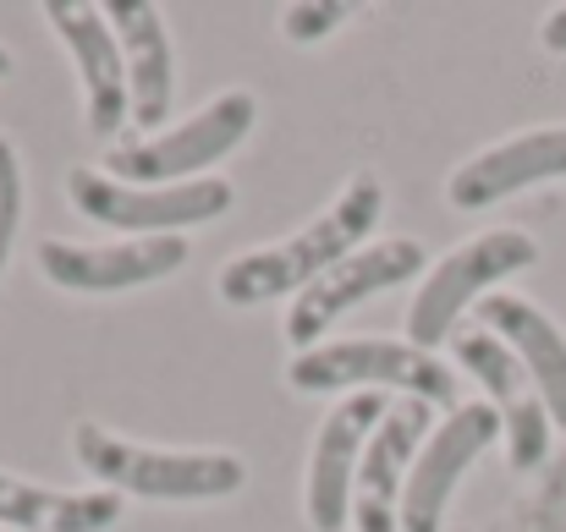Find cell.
Here are the masks:
<instances>
[{
    "mask_svg": "<svg viewBox=\"0 0 566 532\" xmlns=\"http://www.w3.org/2000/svg\"><path fill=\"white\" fill-rule=\"evenodd\" d=\"M451 352H457L468 379L484 384V401H490L495 417H501V439H506L512 467H517V472L539 467V461L551 456V434H556V428H551V412H545V401H539L528 368L512 357L506 341H495L490 330L451 336Z\"/></svg>",
    "mask_w": 566,
    "mask_h": 532,
    "instance_id": "7c38bea8",
    "label": "cell"
},
{
    "mask_svg": "<svg viewBox=\"0 0 566 532\" xmlns=\"http://www.w3.org/2000/svg\"><path fill=\"white\" fill-rule=\"evenodd\" d=\"M286 384L297 395H407L423 406H451L457 412V379L434 352L396 341V336H353V341H319L308 352H292Z\"/></svg>",
    "mask_w": 566,
    "mask_h": 532,
    "instance_id": "3957f363",
    "label": "cell"
},
{
    "mask_svg": "<svg viewBox=\"0 0 566 532\" xmlns=\"http://www.w3.org/2000/svg\"><path fill=\"white\" fill-rule=\"evenodd\" d=\"M353 0H297V6H286L281 11V33L292 39V44H319V39H331L342 22H353Z\"/></svg>",
    "mask_w": 566,
    "mask_h": 532,
    "instance_id": "ac0fdd59",
    "label": "cell"
},
{
    "mask_svg": "<svg viewBox=\"0 0 566 532\" xmlns=\"http://www.w3.org/2000/svg\"><path fill=\"white\" fill-rule=\"evenodd\" d=\"M429 434H434V406L401 395L385 412V423L364 445L358 483H353V528L358 532H401V483Z\"/></svg>",
    "mask_w": 566,
    "mask_h": 532,
    "instance_id": "4fadbf2b",
    "label": "cell"
},
{
    "mask_svg": "<svg viewBox=\"0 0 566 532\" xmlns=\"http://www.w3.org/2000/svg\"><path fill=\"white\" fill-rule=\"evenodd\" d=\"M539 181H566V127H534V132L479 149L473 160H462L446 177V203L473 214V209L506 203Z\"/></svg>",
    "mask_w": 566,
    "mask_h": 532,
    "instance_id": "5bb4252c",
    "label": "cell"
},
{
    "mask_svg": "<svg viewBox=\"0 0 566 532\" xmlns=\"http://www.w3.org/2000/svg\"><path fill=\"white\" fill-rule=\"evenodd\" d=\"M72 456L94 478V489H111L122 500L133 494V500H160V506H203V500H231L248 483V461L231 450L138 445L99 423L72 428Z\"/></svg>",
    "mask_w": 566,
    "mask_h": 532,
    "instance_id": "7a4b0ae2",
    "label": "cell"
},
{
    "mask_svg": "<svg viewBox=\"0 0 566 532\" xmlns=\"http://www.w3.org/2000/svg\"><path fill=\"white\" fill-rule=\"evenodd\" d=\"M188 264L182 236H122V242H39L33 269L72 291V297H122L138 286H155Z\"/></svg>",
    "mask_w": 566,
    "mask_h": 532,
    "instance_id": "ba28073f",
    "label": "cell"
},
{
    "mask_svg": "<svg viewBox=\"0 0 566 532\" xmlns=\"http://www.w3.org/2000/svg\"><path fill=\"white\" fill-rule=\"evenodd\" d=\"M66 198L83 220L111 225L122 236H182L188 225H209L231 209V181L203 177L182 187H127V181L105 177V171H72Z\"/></svg>",
    "mask_w": 566,
    "mask_h": 532,
    "instance_id": "8992f818",
    "label": "cell"
},
{
    "mask_svg": "<svg viewBox=\"0 0 566 532\" xmlns=\"http://www.w3.org/2000/svg\"><path fill=\"white\" fill-rule=\"evenodd\" d=\"M50 33L66 44L77 83H83V127L99 143H116L133 127V83H127V61H122V39L105 17V6L88 0H50L44 6Z\"/></svg>",
    "mask_w": 566,
    "mask_h": 532,
    "instance_id": "52a82bcc",
    "label": "cell"
},
{
    "mask_svg": "<svg viewBox=\"0 0 566 532\" xmlns=\"http://www.w3.org/2000/svg\"><path fill=\"white\" fill-rule=\"evenodd\" d=\"M418 275H423V242H412V236L358 247L353 258H342L336 269H325L303 297H292V308H286V341H292L297 352L319 347V336H325L347 308L369 302L379 291H396V286H407V280H418Z\"/></svg>",
    "mask_w": 566,
    "mask_h": 532,
    "instance_id": "8fae6325",
    "label": "cell"
},
{
    "mask_svg": "<svg viewBox=\"0 0 566 532\" xmlns=\"http://www.w3.org/2000/svg\"><path fill=\"white\" fill-rule=\"evenodd\" d=\"M0 77H11V50L0 44Z\"/></svg>",
    "mask_w": 566,
    "mask_h": 532,
    "instance_id": "44dd1931",
    "label": "cell"
},
{
    "mask_svg": "<svg viewBox=\"0 0 566 532\" xmlns=\"http://www.w3.org/2000/svg\"><path fill=\"white\" fill-rule=\"evenodd\" d=\"M259 121V99L248 88H226L214 94L203 110H192L182 121L149 132V138H133V143H116L105 155V177L127 181V187H182V181H203L214 177V166L226 155H237L248 143Z\"/></svg>",
    "mask_w": 566,
    "mask_h": 532,
    "instance_id": "277c9868",
    "label": "cell"
},
{
    "mask_svg": "<svg viewBox=\"0 0 566 532\" xmlns=\"http://www.w3.org/2000/svg\"><path fill=\"white\" fill-rule=\"evenodd\" d=\"M539 44H545L551 55H566V6H556V11L545 17V28H539Z\"/></svg>",
    "mask_w": 566,
    "mask_h": 532,
    "instance_id": "ffe728a7",
    "label": "cell"
},
{
    "mask_svg": "<svg viewBox=\"0 0 566 532\" xmlns=\"http://www.w3.org/2000/svg\"><path fill=\"white\" fill-rule=\"evenodd\" d=\"M17 225H22V160H17L11 138L0 132V275H6V258H11Z\"/></svg>",
    "mask_w": 566,
    "mask_h": 532,
    "instance_id": "d6986e66",
    "label": "cell"
},
{
    "mask_svg": "<svg viewBox=\"0 0 566 532\" xmlns=\"http://www.w3.org/2000/svg\"><path fill=\"white\" fill-rule=\"evenodd\" d=\"M379 214H385V187L375 171H358L336 192V203L325 214H314L303 231L281 236V242H264L242 258H231L220 275H214V291L220 302L231 308H259L270 297H303L325 269H336L342 258H353L358 247H369Z\"/></svg>",
    "mask_w": 566,
    "mask_h": 532,
    "instance_id": "6da1fadb",
    "label": "cell"
},
{
    "mask_svg": "<svg viewBox=\"0 0 566 532\" xmlns=\"http://www.w3.org/2000/svg\"><path fill=\"white\" fill-rule=\"evenodd\" d=\"M105 17L122 39L127 83H133V127L149 138L171 127L177 105V44L155 0H105Z\"/></svg>",
    "mask_w": 566,
    "mask_h": 532,
    "instance_id": "9a60e30c",
    "label": "cell"
},
{
    "mask_svg": "<svg viewBox=\"0 0 566 532\" xmlns=\"http://www.w3.org/2000/svg\"><path fill=\"white\" fill-rule=\"evenodd\" d=\"M539 264V242L517 225H495V231H479L468 242H457L418 286L412 308H407V341L434 352L446 347V336H457V319L468 308H479L484 297H495L501 280L523 275Z\"/></svg>",
    "mask_w": 566,
    "mask_h": 532,
    "instance_id": "5b68a950",
    "label": "cell"
},
{
    "mask_svg": "<svg viewBox=\"0 0 566 532\" xmlns=\"http://www.w3.org/2000/svg\"><path fill=\"white\" fill-rule=\"evenodd\" d=\"M479 319L495 341H506L512 357L528 368L545 412H551V428L566 434V330L545 313L534 308L528 297H512V291H495L479 302Z\"/></svg>",
    "mask_w": 566,
    "mask_h": 532,
    "instance_id": "2e32d148",
    "label": "cell"
},
{
    "mask_svg": "<svg viewBox=\"0 0 566 532\" xmlns=\"http://www.w3.org/2000/svg\"><path fill=\"white\" fill-rule=\"evenodd\" d=\"M401 395H379V390H353L331 406V417L314 434L308 450V483H303V511L314 532H347L353 528V483H358V461L364 445L385 423V412Z\"/></svg>",
    "mask_w": 566,
    "mask_h": 532,
    "instance_id": "9c48e42d",
    "label": "cell"
},
{
    "mask_svg": "<svg viewBox=\"0 0 566 532\" xmlns=\"http://www.w3.org/2000/svg\"><path fill=\"white\" fill-rule=\"evenodd\" d=\"M495 439H501V417L490 401H462L457 412H446L434 423V434L423 439V450L412 456V472L401 483V532L446 528V506H451L457 483Z\"/></svg>",
    "mask_w": 566,
    "mask_h": 532,
    "instance_id": "30bf717a",
    "label": "cell"
},
{
    "mask_svg": "<svg viewBox=\"0 0 566 532\" xmlns=\"http://www.w3.org/2000/svg\"><path fill=\"white\" fill-rule=\"evenodd\" d=\"M0 532H6V528H0Z\"/></svg>",
    "mask_w": 566,
    "mask_h": 532,
    "instance_id": "7402d4cb",
    "label": "cell"
},
{
    "mask_svg": "<svg viewBox=\"0 0 566 532\" xmlns=\"http://www.w3.org/2000/svg\"><path fill=\"white\" fill-rule=\"evenodd\" d=\"M122 522V494L111 489H44L0 472V528L6 532H111Z\"/></svg>",
    "mask_w": 566,
    "mask_h": 532,
    "instance_id": "e0dca14e",
    "label": "cell"
}]
</instances>
